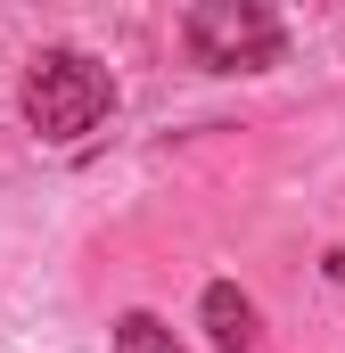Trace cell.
<instances>
[{
	"instance_id": "cell-3",
	"label": "cell",
	"mask_w": 345,
	"mask_h": 353,
	"mask_svg": "<svg viewBox=\"0 0 345 353\" xmlns=\"http://www.w3.org/2000/svg\"><path fill=\"white\" fill-rule=\"evenodd\" d=\"M206 337H214L222 353H247V345H255V304H247L230 279L206 288Z\"/></svg>"
},
{
	"instance_id": "cell-2",
	"label": "cell",
	"mask_w": 345,
	"mask_h": 353,
	"mask_svg": "<svg viewBox=\"0 0 345 353\" xmlns=\"http://www.w3.org/2000/svg\"><path fill=\"white\" fill-rule=\"evenodd\" d=\"M181 33H189V58L214 66V74H255V66L279 58V41H288L279 17L255 8V0H197Z\"/></svg>"
},
{
	"instance_id": "cell-1",
	"label": "cell",
	"mask_w": 345,
	"mask_h": 353,
	"mask_svg": "<svg viewBox=\"0 0 345 353\" xmlns=\"http://www.w3.org/2000/svg\"><path fill=\"white\" fill-rule=\"evenodd\" d=\"M107 107H115V83H107L99 58H83V50H41L33 58V74H25V123L41 140H83Z\"/></svg>"
},
{
	"instance_id": "cell-4",
	"label": "cell",
	"mask_w": 345,
	"mask_h": 353,
	"mask_svg": "<svg viewBox=\"0 0 345 353\" xmlns=\"http://www.w3.org/2000/svg\"><path fill=\"white\" fill-rule=\"evenodd\" d=\"M115 353H181V345H172V329L157 312H124L115 321Z\"/></svg>"
}]
</instances>
